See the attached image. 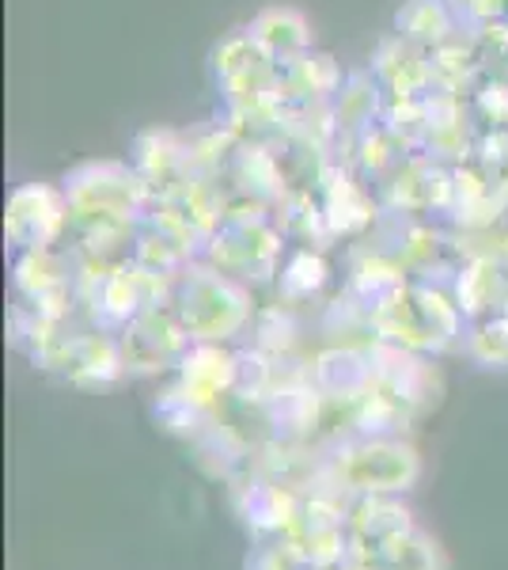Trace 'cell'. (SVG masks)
<instances>
[{
  "instance_id": "1",
  "label": "cell",
  "mask_w": 508,
  "mask_h": 570,
  "mask_svg": "<svg viewBox=\"0 0 508 570\" xmlns=\"http://www.w3.org/2000/svg\"><path fill=\"white\" fill-rule=\"evenodd\" d=\"M175 320L187 327V335L193 338H228L232 331L243 327L247 320V301L243 293L232 289L220 274L212 271H190L179 282L175 293Z\"/></svg>"
},
{
  "instance_id": "2",
  "label": "cell",
  "mask_w": 508,
  "mask_h": 570,
  "mask_svg": "<svg viewBox=\"0 0 508 570\" xmlns=\"http://www.w3.org/2000/svg\"><path fill=\"white\" fill-rule=\"evenodd\" d=\"M376 327L391 343L410 351H440L456 338L459 316L440 293L432 289H402L395 301L376 312Z\"/></svg>"
},
{
  "instance_id": "3",
  "label": "cell",
  "mask_w": 508,
  "mask_h": 570,
  "mask_svg": "<svg viewBox=\"0 0 508 570\" xmlns=\"http://www.w3.org/2000/svg\"><path fill=\"white\" fill-rule=\"evenodd\" d=\"M338 475L357 494H395L418 483V453L395 438L384 441H353L338 453Z\"/></svg>"
},
{
  "instance_id": "4",
  "label": "cell",
  "mask_w": 508,
  "mask_h": 570,
  "mask_svg": "<svg viewBox=\"0 0 508 570\" xmlns=\"http://www.w3.org/2000/svg\"><path fill=\"white\" fill-rule=\"evenodd\" d=\"M285 548L300 559L303 570H327L341 567L349 540V510H341L335 499L303 494L297 502V513L281 532Z\"/></svg>"
},
{
  "instance_id": "5",
  "label": "cell",
  "mask_w": 508,
  "mask_h": 570,
  "mask_svg": "<svg viewBox=\"0 0 508 570\" xmlns=\"http://www.w3.org/2000/svg\"><path fill=\"white\" fill-rule=\"evenodd\" d=\"M414 532L410 510L399 502H391L387 494H360L349 505V540H346V559L341 567H360V563H384L399 551V544Z\"/></svg>"
},
{
  "instance_id": "6",
  "label": "cell",
  "mask_w": 508,
  "mask_h": 570,
  "mask_svg": "<svg viewBox=\"0 0 508 570\" xmlns=\"http://www.w3.org/2000/svg\"><path fill=\"white\" fill-rule=\"evenodd\" d=\"M368 354H372V365H376V392L391 395L410 415L437 403L440 376L429 362H421L418 351L395 343V346H372Z\"/></svg>"
},
{
  "instance_id": "7",
  "label": "cell",
  "mask_w": 508,
  "mask_h": 570,
  "mask_svg": "<svg viewBox=\"0 0 508 570\" xmlns=\"http://www.w3.org/2000/svg\"><path fill=\"white\" fill-rule=\"evenodd\" d=\"M34 357L46 370H58L61 376H69L72 384H107L126 370L122 346L103 335L50 338Z\"/></svg>"
},
{
  "instance_id": "8",
  "label": "cell",
  "mask_w": 508,
  "mask_h": 570,
  "mask_svg": "<svg viewBox=\"0 0 508 570\" xmlns=\"http://www.w3.org/2000/svg\"><path fill=\"white\" fill-rule=\"evenodd\" d=\"M300 494L266 472H247L232 480V510L258 537H281L297 513Z\"/></svg>"
},
{
  "instance_id": "9",
  "label": "cell",
  "mask_w": 508,
  "mask_h": 570,
  "mask_svg": "<svg viewBox=\"0 0 508 570\" xmlns=\"http://www.w3.org/2000/svg\"><path fill=\"white\" fill-rule=\"evenodd\" d=\"M187 338H190L187 327L175 320V312L149 308L137 320H129L118 346H122L126 370H163V365L175 362V357L182 362Z\"/></svg>"
},
{
  "instance_id": "10",
  "label": "cell",
  "mask_w": 508,
  "mask_h": 570,
  "mask_svg": "<svg viewBox=\"0 0 508 570\" xmlns=\"http://www.w3.org/2000/svg\"><path fill=\"white\" fill-rule=\"evenodd\" d=\"M316 389L327 403H357L376 392V365L372 354L360 351H327L311 365Z\"/></svg>"
},
{
  "instance_id": "11",
  "label": "cell",
  "mask_w": 508,
  "mask_h": 570,
  "mask_svg": "<svg viewBox=\"0 0 508 570\" xmlns=\"http://www.w3.org/2000/svg\"><path fill=\"white\" fill-rule=\"evenodd\" d=\"M182 384L201 395L206 403H217L220 395L236 392L239 384V357L225 354L220 346L201 343L193 351L182 354Z\"/></svg>"
},
{
  "instance_id": "12",
  "label": "cell",
  "mask_w": 508,
  "mask_h": 570,
  "mask_svg": "<svg viewBox=\"0 0 508 570\" xmlns=\"http://www.w3.org/2000/svg\"><path fill=\"white\" fill-rule=\"evenodd\" d=\"M501 289H505L501 274H497L489 263H478L456 282V305H459V312H467V316H478V312L494 308V301L501 297Z\"/></svg>"
},
{
  "instance_id": "13",
  "label": "cell",
  "mask_w": 508,
  "mask_h": 570,
  "mask_svg": "<svg viewBox=\"0 0 508 570\" xmlns=\"http://www.w3.org/2000/svg\"><path fill=\"white\" fill-rule=\"evenodd\" d=\"M387 570H448V567H445V556H440L437 540H429L425 532L414 529L399 544V551L387 559Z\"/></svg>"
},
{
  "instance_id": "14",
  "label": "cell",
  "mask_w": 508,
  "mask_h": 570,
  "mask_svg": "<svg viewBox=\"0 0 508 570\" xmlns=\"http://www.w3.org/2000/svg\"><path fill=\"white\" fill-rule=\"evenodd\" d=\"M470 354L489 370H508V320H486L470 335Z\"/></svg>"
},
{
  "instance_id": "15",
  "label": "cell",
  "mask_w": 508,
  "mask_h": 570,
  "mask_svg": "<svg viewBox=\"0 0 508 570\" xmlns=\"http://www.w3.org/2000/svg\"><path fill=\"white\" fill-rule=\"evenodd\" d=\"M322 278H327V266L319 259H311V255H300V259H292V266L285 271L281 289L289 293V297H308V293L319 289Z\"/></svg>"
},
{
  "instance_id": "16",
  "label": "cell",
  "mask_w": 508,
  "mask_h": 570,
  "mask_svg": "<svg viewBox=\"0 0 508 570\" xmlns=\"http://www.w3.org/2000/svg\"><path fill=\"white\" fill-rule=\"evenodd\" d=\"M243 570H303V567H300V559L292 556V551L285 548V540H281V544L255 548L251 556L243 559Z\"/></svg>"
},
{
  "instance_id": "17",
  "label": "cell",
  "mask_w": 508,
  "mask_h": 570,
  "mask_svg": "<svg viewBox=\"0 0 508 570\" xmlns=\"http://www.w3.org/2000/svg\"><path fill=\"white\" fill-rule=\"evenodd\" d=\"M346 570H387L384 563H360V567H346Z\"/></svg>"
},
{
  "instance_id": "18",
  "label": "cell",
  "mask_w": 508,
  "mask_h": 570,
  "mask_svg": "<svg viewBox=\"0 0 508 570\" xmlns=\"http://www.w3.org/2000/svg\"><path fill=\"white\" fill-rule=\"evenodd\" d=\"M327 570H346V567H327Z\"/></svg>"
}]
</instances>
